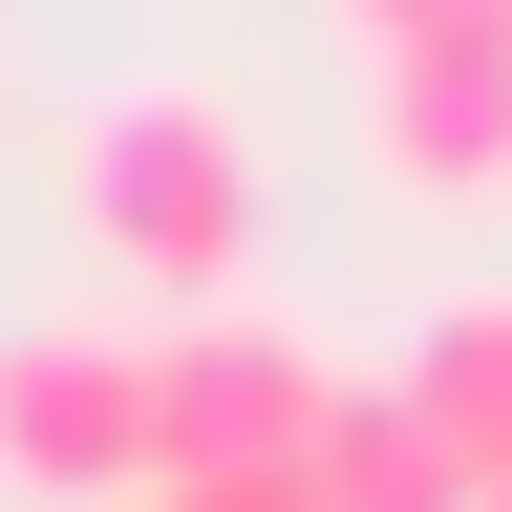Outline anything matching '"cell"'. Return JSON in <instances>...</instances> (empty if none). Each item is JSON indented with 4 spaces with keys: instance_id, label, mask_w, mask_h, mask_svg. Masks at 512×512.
<instances>
[{
    "instance_id": "277c9868",
    "label": "cell",
    "mask_w": 512,
    "mask_h": 512,
    "mask_svg": "<svg viewBox=\"0 0 512 512\" xmlns=\"http://www.w3.org/2000/svg\"><path fill=\"white\" fill-rule=\"evenodd\" d=\"M363 150H384V192H427V214H491L512 192V0H448V22L363 43Z\"/></svg>"
},
{
    "instance_id": "6da1fadb",
    "label": "cell",
    "mask_w": 512,
    "mask_h": 512,
    "mask_svg": "<svg viewBox=\"0 0 512 512\" xmlns=\"http://www.w3.org/2000/svg\"><path fill=\"white\" fill-rule=\"evenodd\" d=\"M64 214H86V256L128 299H235L256 278V128L214 86H86L64 107Z\"/></svg>"
},
{
    "instance_id": "9c48e42d",
    "label": "cell",
    "mask_w": 512,
    "mask_h": 512,
    "mask_svg": "<svg viewBox=\"0 0 512 512\" xmlns=\"http://www.w3.org/2000/svg\"><path fill=\"white\" fill-rule=\"evenodd\" d=\"M470 512H512V491H470Z\"/></svg>"
},
{
    "instance_id": "7a4b0ae2",
    "label": "cell",
    "mask_w": 512,
    "mask_h": 512,
    "mask_svg": "<svg viewBox=\"0 0 512 512\" xmlns=\"http://www.w3.org/2000/svg\"><path fill=\"white\" fill-rule=\"evenodd\" d=\"M0 491L22 512H150V342L128 320H22L0 342Z\"/></svg>"
},
{
    "instance_id": "52a82bcc",
    "label": "cell",
    "mask_w": 512,
    "mask_h": 512,
    "mask_svg": "<svg viewBox=\"0 0 512 512\" xmlns=\"http://www.w3.org/2000/svg\"><path fill=\"white\" fill-rule=\"evenodd\" d=\"M150 512H320V470H171Z\"/></svg>"
},
{
    "instance_id": "8992f818",
    "label": "cell",
    "mask_w": 512,
    "mask_h": 512,
    "mask_svg": "<svg viewBox=\"0 0 512 512\" xmlns=\"http://www.w3.org/2000/svg\"><path fill=\"white\" fill-rule=\"evenodd\" d=\"M299 470H320V512H470V470H448V448L406 427V384H342Z\"/></svg>"
},
{
    "instance_id": "5b68a950",
    "label": "cell",
    "mask_w": 512,
    "mask_h": 512,
    "mask_svg": "<svg viewBox=\"0 0 512 512\" xmlns=\"http://www.w3.org/2000/svg\"><path fill=\"white\" fill-rule=\"evenodd\" d=\"M406 427H427L470 491H512V299H448L427 342H406Z\"/></svg>"
},
{
    "instance_id": "ba28073f",
    "label": "cell",
    "mask_w": 512,
    "mask_h": 512,
    "mask_svg": "<svg viewBox=\"0 0 512 512\" xmlns=\"http://www.w3.org/2000/svg\"><path fill=\"white\" fill-rule=\"evenodd\" d=\"M406 22H448V0H342V43H406Z\"/></svg>"
},
{
    "instance_id": "3957f363",
    "label": "cell",
    "mask_w": 512,
    "mask_h": 512,
    "mask_svg": "<svg viewBox=\"0 0 512 512\" xmlns=\"http://www.w3.org/2000/svg\"><path fill=\"white\" fill-rule=\"evenodd\" d=\"M320 406H342V363L299 342V320H256V299H192L171 342H150V491L171 470H299Z\"/></svg>"
}]
</instances>
